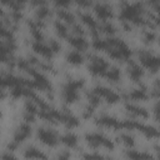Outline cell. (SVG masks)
<instances>
[{"instance_id": "8992f818", "label": "cell", "mask_w": 160, "mask_h": 160, "mask_svg": "<svg viewBox=\"0 0 160 160\" xmlns=\"http://www.w3.org/2000/svg\"><path fill=\"white\" fill-rule=\"evenodd\" d=\"M109 62L106 60H104L100 56L96 55H91L90 56V64H89V71L92 75L96 76H104V74L106 72V70L109 69Z\"/></svg>"}, {"instance_id": "cb8c5ba5", "label": "cell", "mask_w": 160, "mask_h": 160, "mask_svg": "<svg viewBox=\"0 0 160 160\" xmlns=\"http://www.w3.org/2000/svg\"><path fill=\"white\" fill-rule=\"evenodd\" d=\"M24 156L25 158H30V159H46V155L44 152H41L39 149L34 148V146H29L25 152H24Z\"/></svg>"}, {"instance_id": "5b68a950", "label": "cell", "mask_w": 160, "mask_h": 160, "mask_svg": "<svg viewBox=\"0 0 160 160\" xmlns=\"http://www.w3.org/2000/svg\"><path fill=\"white\" fill-rule=\"evenodd\" d=\"M138 55H139V60H140V62H141V65L144 68H146L151 72H156L158 71L160 61H159V58L155 54H152L150 51L141 50V51H139Z\"/></svg>"}, {"instance_id": "7bdbcfd3", "label": "cell", "mask_w": 160, "mask_h": 160, "mask_svg": "<svg viewBox=\"0 0 160 160\" xmlns=\"http://www.w3.org/2000/svg\"><path fill=\"white\" fill-rule=\"evenodd\" d=\"M1 118H2V114H1V111H0V120H1Z\"/></svg>"}, {"instance_id": "ba28073f", "label": "cell", "mask_w": 160, "mask_h": 160, "mask_svg": "<svg viewBox=\"0 0 160 160\" xmlns=\"http://www.w3.org/2000/svg\"><path fill=\"white\" fill-rule=\"evenodd\" d=\"M92 90H94L101 99H104V100H105L106 102H109V104H115V102H118V101L120 100L119 94H116L115 91H112V90H110V89H108V88H105V86L98 85V86H95Z\"/></svg>"}, {"instance_id": "484cf974", "label": "cell", "mask_w": 160, "mask_h": 160, "mask_svg": "<svg viewBox=\"0 0 160 160\" xmlns=\"http://www.w3.org/2000/svg\"><path fill=\"white\" fill-rule=\"evenodd\" d=\"M54 26H55L56 34H58L60 38H64V39H66V38L69 36V30H68V26L65 25V22H62V21L58 20V21H55Z\"/></svg>"}, {"instance_id": "1f68e13d", "label": "cell", "mask_w": 160, "mask_h": 160, "mask_svg": "<svg viewBox=\"0 0 160 160\" xmlns=\"http://www.w3.org/2000/svg\"><path fill=\"white\" fill-rule=\"evenodd\" d=\"M142 39H144V41H145L146 44H151V42L156 39V34H155L152 30H146V31H144V34H142Z\"/></svg>"}, {"instance_id": "44dd1931", "label": "cell", "mask_w": 160, "mask_h": 160, "mask_svg": "<svg viewBox=\"0 0 160 160\" xmlns=\"http://www.w3.org/2000/svg\"><path fill=\"white\" fill-rule=\"evenodd\" d=\"M61 142L68 148H75L78 144V136L72 132H66L61 136Z\"/></svg>"}, {"instance_id": "f1b7e54d", "label": "cell", "mask_w": 160, "mask_h": 160, "mask_svg": "<svg viewBox=\"0 0 160 160\" xmlns=\"http://www.w3.org/2000/svg\"><path fill=\"white\" fill-rule=\"evenodd\" d=\"M88 100H89V105H91L92 108H96V106L100 104L101 98H100L94 90H91V91L88 92Z\"/></svg>"}, {"instance_id": "30bf717a", "label": "cell", "mask_w": 160, "mask_h": 160, "mask_svg": "<svg viewBox=\"0 0 160 160\" xmlns=\"http://www.w3.org/2000/svg\"><path fill=\"white\" fill-rule=\"evenodd\" d=\"M94 10H95L96 16L99 19H101L102 21H106V20H109V19H111L114 16V12H112L111 6L108 5V4H105V2L96 4L95 8H94Z\"/></svg>"}, {"instance_id": "7a4b0ae2", "label": "cell", "mask_w": 160, "mask_h": 160, "mask_svg": "<svg viewBox=\"0 0 160 160\" xmlns=\"http://www.w3.org/2000/svg\"><path fill=\"white\" fill-rule=\"evenodd\" d=\"M108 49L105 50L110 58L115 59V60H129L130 56H131V50L130 48L120 39H116V38H108Z\"/></svg>"}, {"instance_id": "4fadbf2b", "label": "cell", "mask_w": 160, "mask_h": 160, "mask_svg": "<svg viewBox=\"0 0 160 160\" xmlns=\"http://www.w3.org/2000/svg\"><path fill=\"white\" fill-rule=\"evenodd\" d=\"M79 16H80V20L82 21V24H85L91 30L92 35L98 36V34H99V24L96 22V20L88 12H80Z\"/></svg>"}, {"instance_id": "7c38bea8", "label": "cell", "mask_w": 160, "mask_h": 160, "mask_svg": "<svg viewBox=\"0 0 160 160\" xmlns=\"http://www.w3.org/2000/svg\"><path fill=\"white\" fill-rule=\"evenodd\" d=\"M30 134H31V128H30V125H29L28 122L21 124V125L16 129V131H15V134H14V140H12V141H15V142L19 145V144L22 142L25 139H28V138L30 136Z\"/></svg>"}, {"instance_id": "e575fe53", "label": "cell", "mask_w": 160, "mask_h": 160, "mask_svg": "<svg viewBox=\"0 0 160 160\" xmlns=\"http://www.w3.org/2000/svg\"><path fill=\"white\" fill-rule=\"evenodd\" d=\"M72 25V28H71V30H72V32H74V35H80V36H82L84 35V29L79 25V24H71Z\"/></svg>"}, {"instance_id": "ffe728a7", "label": "cell", "mask_w": 160, "mask_h": 160, "mask_svg": "<svg viewBox=\"0 0 160 160\" xmlns=\"http://www.w3.org/2000/svg\"><path fill=\"white\" fill-rule=\"evenodd\" d=\"M104 78H106L108 81H110V82H116L120 79V70L115 66H109V69L104 74Z\"/></svg>"}, {"instance_id": "836d02e7", "label": "cell", "mask_w": 160, "mask_h": 160, "mask_svg": "<svg viewBox=\"0 0 160 160\" xmlns=\"http://www.w3.org/2000/svg\"><path fill=\"white\" fill-rule=\"evenodd\" d=\"M52 2H54L56 6H59L60 9H66V8L70 5L71 0H52Z\"/></svg>"}, {"instance_id": "83f0119b", "label": "cell", "mask_w": 160, "mask_h": 160, "mask_svg": "<svg viewBox=\"0 0 160 160\" xmlns=\"http://www.w3.org/2000/svg\"><path fill=\"white\" fill-rule=\"evenodd\" d=\"M116 31L115 26L111 24V22H108V21H102L100 25H99V32H105L108 35H114Z\"/></svg>"}, {"instance_id": "74e56055", "label": "cell", "mask_w": 160, "mask_h": 160, "mask_svg": "<svg viewBox=\"0 0 160 160\" xmlns=\"http://www.w3.org/2000/svg\"><path fill=\"white\" fill-rule=\"evenodd\" d=\"M84 158H86V159H101L104 156L100 154H86V155H84Z\"/></svg>"}, {"instance_id": "9c48e42d", "label": "cell", "mask_w": 160, "mask_h": 160, "mask_svg": "<svg viewBox=\"0 0 160 160\" xmlns=\"http://www.w3.org/2000/svg\"><path fill=\"white\" fill-rule=\"evenodd\" d=\"M95 124L102 128H109V129H115L120 130L121 129V121L110 116V115H101L95 119Z\"/></svg>"}, {"instance_id": "8fae6325", "label": "cell", "mask_w": 160, "mask_h": 160, "mask_svg": "<svg viewBox=\"0 0 160 160\" xmlns=\"http://www.w3.org/2000/svg\"><path fill=\"white\" fill-rule=\"evenodd\" d=\"M31 48H32V50L36 52V54H40L42 58H45V59H51L52 56H54V52H52V50L50 49V46L48 45V44H45V42H42V41H32V44H31Z\"/></svg>"}, {"instance_id": "f35d334b", "label": "cell", "mask_w": 160, "mask_h": 160, "mask_svg": "<svg viewBox=\"0 0 160 160\" xmlns=\"http://www.w3.org/2000/svg\"><path fill=\"white\" fill-rule=\"evenodd\" d=\"M6 85H5V81H4V75L2 72H0V90H5Z\"/></svg>"}, {"instance_id": "603a6c76", "label": "cell", "mask_w": 160, "mask_h": 160, "mask_svg": "<svg viewBox=\"0 0 160 160\" xmlns=\"http://www.w3.org/2000/svg\"><path fill=\"white\" fill-rule=\"evenodd\" d=\"M66 60L70 62V64H72V65H79V64H81L82 61H84V56L80 54V51H78V50H75V51H69L68 54H66Z\"/></svg>"}, {"instance_id": "7402d4cb", "label": "cell", "mask_w": 160, "mask_h": 160, "mask_svg": "<svg viewBox=\"0 0 160 160\" xmlns=\"http://www.w3.org/2000/svg\"><path fill=\"white\" fill-rule=\"evenodd\" d=\"M58 16H59L60 21H62V22H66V24H74L75 22V16L70 11H68L66 9H59Z\"/></svg>"}, {"instance_id": "3957f363", "label": "cell", "mask_w": 160, "mask_h": 160, "mask_svg": "<svg viewBox=\"0 0 160 160\" xmlns=\"http://www.w3.org/2000/svg\"><path fill=\"white\" fill-rule=\"evenodd\" d=\"M84 86V79H76V80H70L66 82L62 90V98L66 102L71 104L78 100L79 98V90Z\"/></svg>"}, {"instance_id": "f546056e", "label": "cell", "mask_w": 160, "mask_h": 160, "mask_svg": "<svg viewBox=\"0 0 160 160\" xmlns=\"http://www.w3.org/2000/svg\"><path fill=\"white\" fill-rule=\"evenodd\" d=\"M126 158H130V159H151V155H149L146 152H138L135 150H129V151H126Z\"/></svg>"}, {"instance_id": "d590c367", "label": "cell", "mask_w": 160, "mask_h": 160, "mask_svg": "<svg viewBox=\"0 0 160 160\" xmlns=\"http://www.w3.org/2000/svg\"><path fill=\"white\" fill-rule=\"evenodd\" d=\"M81 8H90L92 5V0H74Z\"/></svg>"}, {"instance_id": "d6a6232c", "label": "cell", "mask_w": 160, "mask_h": 160, "mask_svg": "<svg viewBox=\"0 0 160 160\" xmlns=\"http://www.w3.org/2000/svg\"><path fill=\"white\" fill-rule=\"evenodd\" d=\"M48 45L50 46V49L52 50V52H54V54H55V52H58V51L61 49V45H60L56 40H54V39H50V40H49V42H48Z\"/></svg>"}, {"instance_id": "4316f807", "label": "cell", "mask_w": 160, "mask_h": 160, "mask_svg": "<svg viewBox=\"0 0 160 160\" xmlns=\"http://www.w3.org/2000/svg\"><path fill=\"white\" fill-rule=\"evenodd\" d=\"M50 15H51V11L46 5H41V6L36 8V18H38V20H42L44 21Z\"/></svg>"}, {"instance_id": "4dcf8cb0", "label": "cell", "mask_w": 160, "mask_h": 160, "mask_svg": "<svg viewBox=\"0 0 160 160\" xmlns=\"http://www.w3.org/2000/svg\"><path fill=\"white\" fill-rule=\"evenodd\" d=\"M119 140L125 145V146H128V148H131V146H134V138L130 135V134H121L120 136H119Z\"/></svg>"}, {"instance_id": "ab89813d", "label": "cell", "mask_w": 160, "mask_h": 160, "mask_svg": "<svg viewBox=\"0 0 160 160\" xmlns=\"http://www.w3.org/2000/svg\"><path fill=\"white\" fill-rule=\"evenodd\" d=\"M8 151H9V152L2 154V155H1V158H2V159H15V156H14V155L10 152V150H8Z\"/></svg>"}, {"instance_id": "ac0fdd59", "label": "cell", "mask_w": 160, "mask_h": 160, "mask_svg": "<svg viewBox=\"0 0 160 160\" xmlns=\"http://www.w3.org/2000/svg\"><path fill=\"white\" fill-rule=\"evenodd\" d=\"M148 91H146V88L145 86H140L138 89H134L132 91L129 92V95L126 96V99H131V100H135V101H139V100H146L148 99Z\"/></svg>"}, {"instance_id": "6da1fadb", "label": "cell", "mask_w": 160, "mask_h": 160, "mask_svg": "<svg viewBox=\"0 0 160 160\" xmlns=\"http://www.w3.org/2000/svg\"><path fill=\"white\" fill-rule=\"evenodd\" d=\"M142 12H144L142 2L136 1V2L129 4L125 0H122L121 11H120L121 21H126V22L134 24V25H141V24H144Z\"/></svg>"}, {"instance_id": "b9f144b4", "label": "cell", "mask_w": 160, "mask_h": 160, "mask_svg": "<svg viewBox=\"0 0 160 160\" xmlns=\"http://www.w3.org/2000/svg\"><path fill=\"white\" fill-rule=\"evenodd\" d=\"M58 158L59 159H68V158H70V154L69 152H61L58 155Z\"/></svg>"}, {"instance_id": "d4e9b609", "label": "cell", "mask_w": 160, "mask_h": 160, "mask_svg": "<svg viewBox=\"0 0 160 160\" xmlns=\"http://www.w3.org/2000/svg\"><path fill=\"white\" fill-rule=\"evenodd\" d=\"M139 131H141L145 136H148V138H158L159 136V132H158V130L154 128V126H150V125H145V124H140V126H139V129H138Z\"/></svg>"}, {"instance_id": "9a60e30c", "label": "cell", "mask_w": 160, "mask_h": 160, "mask_svg": "<svg viewBox=\"0 0 160 160\" xmlns=\"http://www.w3.org/2000/svg\"><path fill=\"white\" fill-rule=\"evenodd\" d=\"M128 74H129V76H130L131 80H134V81H140L141 78L144 76V70H142V68H141L139 64H136L135 61H130V64L128 65Z\"/></svg>"}, {"instance_id": "52a82bcc", "label": "cell", "mask_w": 160, "mask_h": 160, "mask_svg": "<svg viewBox=\"0 0 160 160\" xmlns=\"http://www.w3.org/2000/svg\"><path fill=\"white\" fill-rule=\"evenodd\" d=\"M38 139L48 145V146H56L59 142V135L56 131L46 128H39L38 129Z\"/></svg>"}, {"instance_id": "8d00e7d4", "label": "cell", "mask_w": 160, "mask_h": 160, "mask_svg": "<svg viewBox=\"0 0 160 160\" xmlns=\"http://www.w3.org/2000/svg\"><path fill=\"white\" fill-rule=\"evenodd\" d=\"M30 4L32 6H41V5H46V1L45 0H30Z\"/></svg>"}, {"instance_id": "e0dca14e", "label": "cell", "mask_w": 160, "mask_h": 160, "mask_svg": "<svg viewBox=\"0 0 160 160\" xmlns=\"http://www.w3.org/2000/svg\"><path fill=\"white\" fill-rule=\"evenodd\" d=\"M125 109H126V111L130 114V115H132L134 118H141V119H146L148 118V111L144 109V108H141V106H139V105H135V104H130V102H128L126 105H125Z\"/></svg>"}, {"instance_id": "d6986e66", "label": "cell", "mask_w": 160, "mask_h": 160, "mask_svg": "<svg viewBox=\"0 0 160 160\" xmlns=\"http://www.w3.org/2000/svg\"><path fill=\"white\" fill-rule=\"evenodd\" d=\"M28 0H0V4L9 6L11 10H22Z\"/></svg>"}, {"instance_id": "2e32d148", "label": "cell", "mask_w": 160, "mask_h": 160, "mask_svg": "<svg viewBox=\"0 0 160 160\" xmlns=\"http://www.w3.org/2000/svg\"><path fill=\"white\" fill-rule=\"evenodd\" d=\"M68 41L70 42V45L72 48H75L78 51H82V50H86L89 44L88 41L84 39V36H80V35H71V36H68L66 38Z\"/></svg>"}, {"instance_id": "5bb4252c", "label": "cell", "mask_w": 160, "mask_h": 160, "mask_svg": "<svg viewBox=\"0 0 160 160\" xmlns=\"http://www.w3.org/2000/svg\"><path fill=\"white\" fill-rule=\"evenodd\" d=\"M60 122H62L66 128H70V129H72V128L79 125L78 118L72 112H70V110H68V109H64L61 111V120H60Z\"/></svg>"}, {"instance_id": "277c9868", "label": "cell", "mask_w": 160, "mask_h": 160, "mask_svg": "<svg viewBox=\"0 0 160 160\" xmlns=\"http://www.w3.org/2000/svg\"><path fill=\"white\" fill-rule=\"evenodd\" d=\"M85 140L91 148L102 146V148H106L109 150L114 149V142L109 138H106L105 135L99 134V132H89V134H86L85 135Z\"/></svg>"}, {"instance_id": "60d3db41", "label": "cell", "mask_w": 160, "mask_h": 160, "mask_svg": "<svg viewBox=\"0 0 160 160\" xmlns=\"http://www.w3.org/2000/svg\"><path fill=\"white\" fill-rule=\"evenodd\" d=\"M148 2L152 6V9H154V10H156V9H158V0H148Z\"/></svg>"}]
</instances>
